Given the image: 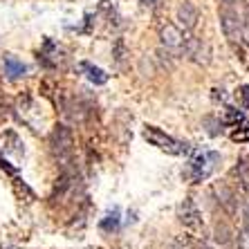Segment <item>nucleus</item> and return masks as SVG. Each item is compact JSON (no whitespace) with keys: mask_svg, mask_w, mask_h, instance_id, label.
<instances>
[{"mask_svg":"<svg viewBox=\"0 0 249 249\" xmlns=\"http://www.w3.org/2000/svg\"><path fill=\"white\" fill-rule=\"evenodd\" d=\"M142 135H144V139L148 142V144L155 146V148H160V151L166 153V155H186V153H189V146L182 144V142H178V139L171 137V135H166L157 126H144Z\"/></svg>","mask_w":249,"mask_h":249,"instance_id":"1","label":"nucleus"},{"mask_svg":"<svg viewBox=\"0 0 249 249\" xmlns=\"http://www.w3.org/2000/svg\"><path fill=\"white\" fill-rule=\"evenodd\" d=\"M218 162H220V155H218V153H213V151L197 153L191 162H189V166H186L184 178L189 182H193V184H197V182L207 180L209 175L213 173V168L218 166Z\"/></svg>","mask_w":249,"mask_h":249,"instance_id":"2","label":"nucleus"},{"mask_svg":"<svg viewBox=\"0 0 249 249\" xmlns=\"http://www.w3.org/2000/svg\"><path fill=\"white\" fill-rule=\"evenodd\" d=\"M50 146H52V153L61 164H68L72 160V151H74V137H72V130L68 126H56L54 128L52 137H50Z\"/></svg>","mask_w":249,"mask_h":249,"instance_id":"3","label":"nucleus"},{"mask_svg":"<svg viewBox=\"0 0 249 249\" xmlns=\"http://www.w3.org/2000/svg\"><path fill=\"white\" fill-rule=\"evenodd\" d=\"M160 38H162V45L166 47V52L171 54H184V43L186 36L178 25L173 23H164L160 27Z\"/></svg>","mask_w":249,"mask_h":249,"instance_id":"4","label":"nucleus"},{"mask_svg":"<svg viewBox=\"0 0 249 249\" xmlns=\"http://www.w3.org/2000/svg\"><path fill=\"white\" fill-rule=\"evenodd\" d=\"M220 25L225 36L229 38V43L243 41V18L238 16V12H233L231 7H225L220 12Z\"/></svg>","mask_w":249,"mask_h":249,"instance_id":"5","label":"nucleus"},{"mask_svg":"<svg viewBox=\"0 0 249 249\" xmlns=\"http://www.w3.org/2000/svg\"><path fill=\"white\" fill-rule=\"evenodd\" d=\"M180 222L184 225V229L193 233L202 231V211L197 209V204L191 197H184V202L180 204Z\"/></svg>","mask_w":249,"mask_h":249,"instance_id":"6","label":"nucleus"},{"mask_svg":"<svg viewBox=\"0 0 249 249\" xmlns=\"http://www.w3.org/2000/svg\"><path fill=\"white\" fill-rule=\"evenodd\" d=\"M184 54L191 58L193 63H200V65H207L209 61H211V50H209V43L200 41V38H196V36H186Z\"/></svg>","mask_w":249,"mask_h":249,"instance_id":"7","label":"nucleus"},{"mask_svg":"<svg viewBox=\"0 0 249 249\" xmlns=\"http://www.w3.org/2000/svg\"><path fill=\"white\" fill-rule=\"evenodd\" d=\"M213 196L227 213H236L238 211V191L231 189L227 182H220V184L213 186Z\"/></svg>","mask_w":249,"mask_h":249,"instance_id":"8","label":"nucleus"},{"mask_svg":"<svg viewBox=\"0 0 249 249\" xmlns=\"http://www.w3.org/2000/svg\"><path fill=\"white\" fill-rule=\"evenodd\" d=\"M175 16H178V20H180V25L184 29H196L197 20H200V12H197V7L191 0H182Z\"/></svg>","mask_w":249,"mask_h":249,"instance_id":"9","label":"nucleus"},{"mask_svg":"<svg viewBox=\"0 0 249 249\" xmlns=\"http://www.w3.org/2000/svg\"><path fill=\"white\" fill-rule=\"evenodd\" d=\"M2 68H5L7 79H20V76L27 74V65L23 61H18L16 56H12V54H7L2 58Z\"/></svg>","mask_w":249,"mask_h":249,"instance_id":"10","label":"nucleus"},{"mask_svg":"<svg viewBox=\"0 0 249 249\" xmlns=\"http://www.w3.org/2000/svg\"><path fill=\"white\" fill-rule=\"evenodd\" d=\"M2 151L9 153V155H16V157L25 155L23 142H20V137H18L14 130H7V133L2 135Z\"/></svg>","mask_w":249,"mask_h":249,"instance_id":"11","label":"nucleus"},{"mask_svg":"<svg viewBox=\"0 0 249 249\" xmlns=\"http://www.w3.org/2000/svg\"><path fill=\"white\" fill-rule=\"evenodd\" d=\"M233 178H236L238 191L249 197V164L247 162H238V166L233 168Z\"/></svg>","mask_w":249,"mask_h":249,"instance_id":"12","label":"nucleus"},{"mask_svg":"<svg viewBox=\"0 0 249 249\" xmlns=\"http://www.w3.org/2000/svg\"><path fill=\"white\" fill-rule=\"evenodd\" d=\"M81 70L86 72V76L94 83V86H104V83L108 81V74H106L101 68H94L92 63H81Z\"/></svg>","mask_w":249,"mask_h":249,"instance_id":"13","label":"nucleus"},{"mask_svg":"<svg viewBox=\"0 0 249 249\" xmlns=\"http://www.w3.org/2000/svg\"><path fill=\"white\" fill-rule=\"evenodd\" d=\"M101 229H106V231H117L119 229V209H112L110 213L101 220Z\"/></svg>","mask_w":249,"mask_h":249,"instance_id":"14","label":"nucleus"},{"mask_svg":"<svg viewBox=\"0 0 249 249\" xmlns=\"http://www.w3.org/2000/svg\"><path fill=\"white\" fill-rule=\"evenodd\" d=\"M236 101L240 110H249V86H240L236 90Z\"/></svg>","mask_w":249,"mask_h":249,"instance_id":"15","label":"nucleus"},{"mask_svg":"<svg viewBox=\"0 0 249 249\" xmlns=\"http://www.w3.org/2000/svg\"><path fill=\"white\" fill-rule=\"evenodd\" d=\"M243 119V112H238L236 108H227L225 110V122L227 124H238Z\"/></svg>","mask_w":249,"mask_h":249,"instance_id":"16","label":"nucleus"},{"mask_svg":"<svg viewBox=\"0 0 249 249\" xmlns=\"http://www.w3.org/2000/svg\"><path fill=\"white\" fill-rule=\"evenodd\" d=\"M124 54H126V47H124L122 41H117V43H115V61H117L119 65L124 63Z\"/></svg>","mask_w":249,"mask_h":249,"instance_id":"17","label":"nucleus"},{"mask_svg":"<svg viewBox=\"0 0 249 249\" xmlns=\"http://www.w3.org/2000/svg\"><path fill=\"white\" fill-rule=\"evenodd\" d=\"M231 139H233V142H247V139H249V126H245L243 130L238 128L236 133L231 135Z\"/></svg>","mask_w":249,"mask_h":249,"instance_id":"18","label":"nucleus"},{"mask_svg":"<svg viewBox=\"0 0 249 249\" xmlns=\"http://www.w3.org/2000/svg\"><path fill=\"white\" fill-rule=\"evenodd\" d=\"M243 43L249 45V12H247V18L243 20Z\"/></svg>","mask_w":249,"mask_h":249,"instance_id":"19","label":"nucleus"},{"mask_svg":"<svg viewBox=\"0 0 249 249\" xmlns=\"http://www.w3.org/2000/svg\"><path fill=\"white\" fill-rule=\"evenodd\" d=\"M238 2H243V0H222L225 7H233V5H238Z\"/></svg>","mask_w":249,"mask_h":249,"instance_id":"20","label":"nucleus"},{"mask_svg":"<svg viewBox=\"0 0 249 249\" xmlns=\"http://www.w3.org/2000/svg\"><path fill=\"white\" fill-rule=\"evenodd\" d=\"M144 5H153V2H157V0H142Z\"/></svg>","mask_w":249,"mask_h":249,"instance_id":"21","label":"nucleus"},{"mask_svg":"<svg viewBox=\"0 0 249 249\" xmlns=\"http://www.w3.org/2000/svg\"><path fill=\"white\" fill-rule=\"evenodd\" d=\"M202 249H211V247H202Z\"/></svg>","mask_w":249,"mask_h":249,"instance_id":"22","label":"nucleus"}]
</instances>
